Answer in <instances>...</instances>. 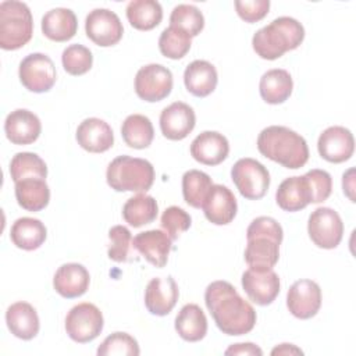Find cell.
I'll list each match as a JSON object with an SVG mask.
<instances>
[{"label":"cell","mask_w":356,"mask_h":356,"mask_svg":"<svg viewBox=\"0 0 356 356\" xmlns=\"http://www.w3.org/2000/svg\"><path fill=\"white\" fill-rule=\"evenodd\" d=\"M206 307L222 334L243 335L253 330L256 312L228 281H214L204 292Z\"/></svg>","instance_id":"cell-1"},{"label":"cell","mask_w":356,"mask_h":356,"mask_svg":"<svg viewBox=\"0 0 356 356\" xmlns=\"http://www.w3.org/2000/svg\"><path fill=\"white\" fill-rule=\"evenodd\" d=\"M257 149L264 157L291 170L303 167L309 160L305 138L282 125L264 128L257 136Z\"/></svg>","instance_id":"cell-2"},{"label":"cell","mask_w":356,"mask_h":356,"mask_svg":"<svg viewBox=\"0 0 356 356\" xmlns=\"http://www.w3.org/2000/svg\"><path fill=\"white\" fill-rule=\"evenodd\" d=\"M282 238V227L274 218L266 216L254 218L246 231V264L250 268L257 270L273 268L280 259V245Z\"/></svg>","instance_id":"cell-3"},{"label":"cell","mask_w":356,"mask_h":356,"mask_svg":"<svg viewBox=\"0 0 356 356\" xmlns=\"http://www.w3.org/2000/svg\"><path fill=\"white\" fill-rule=\"evenodd\" d=\"M305 39L303 25L292 17H278L259 29L252 39L256 54L264 60H275L299 47Z\"/></svg>","instance_id":"cell-4"},{"label":"cell","mask_w":356,"mask_h":356,"mask_svg":"<svg viewBox=\"0 0 356 356\" xmlns=\"http://www.w3.org/2000/svg\"><path fill=\"white\" fill-rule=\"evenodd\" d=\"M106 179L117 192H146L154 181V168L145 159L118 156L107 167Z\"/></svg>","instance_id":"cell-5"},{"label":"cell","mask_w":356,"mask_h":356,"mask_svg":"<svg viewBox=\"0 0 356 356\" xmlns=\"http://www.w3.org/2000/svg\"><path fill=\"white\" fill-rule=\"evenodd\" d=\"M33 35V19L29 7L17 0L0 3V47L17 50L25 46Z\"/></svg>","instance_id":"cell-6"},{"label":"cell","mask_w":356,"mask_h":356,"mask_svg":"<svg viewBox=\"0 0 356 356\" xmlns=\"http://www.w3.org/2000/svg\"><path fill=\"white\" fill-rule=\"evenodd\" d=\"M231 178L239 193L249 200L261 199L270 186L267 168L254 159H239L231 168Z\"/></svg>","instance_id":"cell-7"},{"label":"cell","mask_w":356,"mask_h":356,"mask_svg":"<svg viewBox=\"0 0 356 356\" xmlns=\"http://www.w3.org/2000/svg\"><path fill=\"white\" fill-rule=\"evenodd\" d=\"M103 325L104 320L102 312L89 302L74 306L65 317V331L68 337L78 343H86L97 338Z\"/></svg>","instance_id":"cell-8"},{"label":"cell","mask_w":356,"mask_h":356,"mask_svg":"<svg viewBox=\"0 0 356 356\" xmlns=\"http://www.w3.org/2000/svg\"><path fill=\"white\" fill-rule=\"evenodd\" d=\"M307 232L316 246L334 249L342 241L343 222L334 209L318 207L309 216Z\"/></svg>","instance_id":"cell-9"},{"label":"cell","mask_w":356,"mask_h":356,"mask_svg":"<svg viewBox=\"0 0 356 356\" xmlns=\"http://www.w3.org/2000/svg\"><path fill=\"white\" fill-rule=\"evenodd\" d=\"M21 83L35 93H43L53 88L57 79L56 67L51 58L43 53L28 54L18 70Z\"/></svg>","instance_id":"cell-10"},{"label":"cell","mask_w":356,"mask_h":356,"mask_svg":"<svg viewBox=\"0 0 356 356\" xmlns=\"http://www.w3.org/2000/svg\"><path fill=\"white\" fill-rule=\"evenodd\" d=\"M172 89V74L161 64H147L136 72L135 92L145 102H160Z\"/></svg>","instance_id":"cell-11"},{"label":"cell","mask_w":356,"mask_h":356,"mask_svg":"<svg viewBox=\"0 0 356 356\" xmlns=\"http://www.w3.org/2000/svg\"><path fill=\"white\" fill-rule=\"evenodd\" d=\"M86 36L97 46L108 47L117 44L124 33L118 15L107 8L92 10L85 19Z\"/></svg>","instance_id":"cell-12"},{"label":"cell","mask_w":356,"mask_h":356,"mask_svg":"<svg viewBox=\"0 0 356 356\" xmlns=\"http://www.w3.org/2000/svg\"><path fill=\"white\" fill-rule=\"evenodd\" d=\"M280 277L273 268L257 270L248 268L242 274V288L246 292L248 298L259 305L267 306L275 300L280 293Z\"/></svg>","instance_id":"cell-13"},{"label":"cell","mask_w":356,"mask_h":356,"mask_svg":"<svg viewBox=\"0 0 356 356\" xmlns=\"http://www.w3.org/2000/svg\"><path fill=\"white\" fill-rule=\"evenodd\" d=\"M286 306L300 320L314 317L321 307V289L318 284L312 280L293 282L286 293Z\"/></svg>","instance_id":"cell-14"},{"label":"cell","mask_w":356,"mask_h":356,"mask_svg":"<svg viewBox=\"0 0 356 356\" xmlns=\"http://www.w3.org/2000/svg\"><path fill=\"white\" fill-rule=\"evenodd\" d=\"M317 149L324 160L335 164L343 163L355 152V139L348 128L334 125L320 134Z\"/></svg>","instance_id":"cell-15"},{"label":"cell","mask_w":356,"mask_h":356,"mask_svg":"<svg viewBox=\"0 0 356 356\" xmlns=\"http://www.w3.org/2000/svg\"><path fill=\"white\" fill-rule=\"evenodd\" d=\"M196 115L193 108L184 102H174L160 114L161 134L170 140L185 139L195 128Z\"/></svg>","instance_id":"cell-16"},{"label":"cell","mask_w":356,"mask_h":356,"mask_svg":"<svg viewBox=\"0 0 356 356\" xmlns=\"http://www.w3.org/2000/svg\"><path fill=\"white\" fill-rule=\"evenodd\" d=\"M179 296V289L175 280L168 275L164 278L156 277L149 281L145 289L146 309L154 316H167L175 306Z\"/></svg>","instance_id":"cell-17"},{"label":"cell","mask_w":356,"mask_h":356,"mask_svg":"<svg viewBox=\"0 0 356 356\" xmlns=\"http://www.w3.org/2000/svg\"><path fill=\"white\" fill-rule=\"evenodd\" d=\"M202 209L211 224L227 225L235 218L238 204L231 189L220 184H213Z\"/></svg>","instance_id":"cell-18"},{"label":"cell","mask_w":356,"mask_h":356,"mask_svg":"<svg viewBox=\"0 0 356 356\" xmlns=\"http://www.w3.org/2000/svg\"><path fill=\"white\" fill-rule=\"evenodd\" d=\"M42 131L40 120L36 114L26 108L11 111L4 121V132L7 139L14 145L33 143Z\"/></svg>","instance_id":"cell-19"},{"label":"cell","mask_w":356,"mask_h":356,"mask_svg":"<svg viewBox=\"0 0 356 356\" xmlns=\"http://www.w3.org/2000/svg\"><path fill=\"white\" fill-rule=\"evenodd\" d=\"M228 139L216 131H204L191 143V156L204 165H218L228 157Z\"/></svg>","instance_id":"cell-20"},{"label":"cell","mask_w":356,"mask_h":356,"mask_svg":"<svg viewBox=\"0 0 356 356\" xmlns=\"http://www.w3.org/2000/svg\"><path fill=\"white\" fill-rule=\"evenodd\" d=\"M172 239L160 229H149L138 234L132 239V246L138 250L150 264L163 268L168 261Z\"/></svg>","instance_id":"cell-21"},{"label":"cell","mask_w":356,"mask_h":356,"mask_svg":"<svg viewBox=\"0 0 356 356\" xmlns=\"http://www.w3.org/2000/svg\"><path fill=\"white\" fill-rule=\"evenodd\" d=\"M78 145L90 153H103L114 143L111 127L100 118L90 117L83 120L76 128Z\"/></svg>","instance_id":"cell-22"},{"label":"cell","mask_w":356,"mask_h":356,"mask_svg":"<svg viewBox=\"0 0 356 356\" xmlns=\"http://www.w3.org/2000/svg\"><path fill=\"white\" fill-rule=\"evenodd\" d=\"M89 282V271L79 263H65L60 266L53 278L56 292L67 299L82 296L88 291Z\"/></svg>","instance_id":"cell-23"},{"label":"cell","mask_w":356,"mask_h":356,"mask_svg":"<svg viewBox=\"0 0 356 356\" xmlns=\"http://www.w3.org/2000/svg\"><path fill=\"white\" fill-rule=\"evenodd\" d=\"M6 323L11 334L29 341L39 332V317L35 307L26 302L13 303L6 312Z\"/></svg>","instance_id":"cell-24"},{"label":"cell","mask_w":356,"mask_h":356,"mask_svg":"<svg viewBox=\"0 0 356 356\" xmlns=\"http://www.w3.org/2000/svg\"><path fill=\"white\" fill-rule=\"evenodd\" d=\"M217 81L216 67L206 60H195L184 71L185 88L196 97L209 96L216 89Z\"/></svg>","instance_id":"cell-25"},{"label":"cell","mask_w":356,"mask_h":356,"mask_svg":"<svg viewBox=\"0 0 356 356\" xmlns=\"http://www.w3.org/2000/svg\"><path fill=\"white\" fill-rule=\"evenodd\" d=\"M277 204L285 211H299L312 203V192L305 175L284 179L275 193Z\"/></svg>","instance_id":"cell-26"},{"label":"cell","mask_w":356,"mask_h":356,"mask_svg":"<svg viewBox=\"0 0 356 356\" xmlns=\"http://www.w3.org/2000/svg\"><path fill=\"white\" fill-rule=\"evenodd\" d=\"M78 29V21L70 8H53L42 18L43 35L54 42H67L72 39Z\"/></svg>","instance_id":"cell-27"},{"label":"cell","mask_w":356,"mask_h":356,"mask_svg":"<svg viewBox=\"0 0 356 356\" xmlns=\"http://www.w3.org/2000/svg\"><path fill=\"white\" fill-rule=\"evenodd\" d=\"M293 81L291 74L282 68H274L264 72L260 78L259 90L261 99L268 104H281L292 93Z\"/></svg>","instance_id":"cell-28"},{"label":"cell","mask_w":356,"mask_h":356,"mask_svg":"<svg viewBox=\"0 0 356 356\" xmlns=\"http://www.w3.org/2000/svg\"><path fill=\"white\" fill-rule=\"evenodd\" d=\"M17 203L28 211L43 210L50 200V189L43 178H25L15 182Z\"/></svg>","instance_id":"cell-29"},{"label":"cell","mask_w":356,"mask_h":356,"mask_svg":"<svg viewBox=\"0 0 356 356\" xmlns=\"http://www.w3.org/2000/svg\"><path fill=\"white\" fill-rule=\"evenodd\" d=\"M47 236L44 224L32 217H21L14 221L10 238L11 242L22 250H35L43 245Z\"/></svg>","instance_id":"cell-30"},{"label":"cell","mask_w":356,"mask_h":356,"mask_svg":"<svg viewBox=\"0 0 356 356\" xmlns=\"http://www.w3.org/2000/svg\"><path fill=\"white\" fill-rule=\"evenodd\" d=\"M175 331L188 342H197L207 334L204 312L195 303L185 305L175 317Z\"/></svg>","instance_id":"cell-31"},{"label":"cell","mask_w":356,"mask_h":356,"mask_svg":"<svg viewBox=\"0 0 356 356\" xmlns=\"http://www.w3.org/2000/svg\"><path fill=\"white\" fill-rule=\"evenodd\" d=\"M159 213L157 202L153 196L138 193L129 197L122 207L124 220L134 228L150 224L156 220Z\"/></svg>","instance_id":"cell-32"},{"label":"cell","mask_w":356,"mask_h":356,"mask_svg":"<svg viewBox=\"0 0 356 356\" xmlns=\"http://www.w3.org/2000/svg\"><path fill=\"white\" fill-rule=\"evenodd\" d=\"M125 11L129 24L138 31H150L163 19V8L156 0H132Z\"/></svg>","instance_id":"cell-33"},{"label":"cell","mask_w":356,"mask_h":356,"mask_svg":"<svg viewBox=\"0 0 356 356\" xmlns=\"http://www.w3.org/2000/svg\"><path fill=\"white\" fill-rule=\"evenodd\" d=\"M121 135L129 147L146 149L154 138V129L152 121L146 115L131 114L122 122Z\"/></svg>","instance_id":"cell-34"},{"label":"cell","mask_w":356,"mask_h":356,"mask_svg":"<svg viewBox=\"0 0 356 356\" xmlns=\"http://www.w3.org/2000/svg\"><path fill=\"white\" fill-rule=\"evenodd\" d=\"M211 186V178L203 171L189 170L182 175L184 200L195 209H202Z\"/></svg>","instance_id":"cell-35"},{"label":"cell","mask_w":356,"mask_h":356,"mask_svg":"<svg viewBox=\"0 0 356 356\" xmlns=\"http://www.w3.org/2000/svg\"><path fill=\"white\" fill-rule=\"evenodd\" d=\"M10 175L14 182L32 177L46 179L47 165L36 153L21 152L11 159Z\"/></svg>","instance_id":"cell-36"},{"label":"cell","mask_w":356,"mask_h":356,"mask_svg":"<svg viewBox=\"0 0 356 356\" xmlns=\"http://www.w3.org/2000/svg\"><path fill=\"white\" fill-rule=\"evenodd\" d=\"M192 44V38L182 29L177 26L165 28L159 38V49L163 56L178 60L186 56Z\"/></svg>","instance_id":"cell-37"},{"label":"cell","mask_w":356,"mask_h":356,"mask_svg":"<svg viewBox=\"0 0 356 356\" xmlns=\"http://www.w3.org/2000/svg\"><path fill=\"white\" fill-rule=\"evenodd\" d=\"M170 25L185 31L191 38L197 36L204 26L202 11L192 4H178L170 15Z\"/></svg>","instance_id":"cell-38"},{"label":"cell","mask_w":356,"mask_h":356,"mask_svg":"<svg viewBox=\"0 0 356 356\" xmlns=\"http://www.w3.org/2000/svg\"><path fill=\"white\" fill-rule=\"evenodd\" d=\"M61 63L64 70L74 76L86 74L93 64L92 51L82 44H70L64 49L61 56Z\"/></svg>","instance_id":"cell-39"},{"label":"cell","mask_w":356,"mask_h":356,"mask_svg":"<svg viewBox=\"0 0 356 356\" xmlns=\"http://www.w3.org/2000/svg\"><path fill=\"white\" fill-rule=\"evenodd\" d=\"M139 353L136 339L127 332H113L97 348L99 356H138Z\"/></svg>","instance_id":"cell-40"},{"label":"cell","mask_w":356,"mask_h":356,"mask_svg":"<svg viewBox=\"0 0 356 356\" xmlns=\"http://www.w3.org/2000/svg\"><path fill=\"white\" fill-rule=\"evenodd\" d=\"M110 246L107 254L111 260L117 263H124L129 260L132 246V235L129 229L124 225H114L108 231Z\"/></svg>","instance_id":"cell-41"},{"label":"cell","mask_w":356,"mask_h":356,"mask_svg":"<svg viewBox=\"0 0 356 356\" xmlns=\"http://www.w3.org/2000/svg\"><path fill=\"white\" fill-rule=\"evenodd\" d=\"M160 224H161V228L164 229V232L172 241H175L179 238V235L182 232L189 229V227L192 224V218L184 209H181L178 206H170L163 211Z\"/></svg>","instance_id":"cell-42"},{"label":"cell","mask_w":356,"mask_h":356,"mask_svg":"<svg viewBox=\"0 0 356 356\" xmlns=\"http://www.w3.org/2000/svg\"><path fill=\"white\" fill-rule=\"evenodd\" d=\"M310 192H312V203H321L327 200L332 191V178L324 170H310L305 174Z\"/></svg>","instance_id":"cell-43"},{"label":"cell","mask_w":356,"mask_h":356,"mask_svg":"<svg viewBox=\"0 0 356 356\" xmlns=\"http://www.w3.org/2000/svg\"><path fill=\"white\" fill-rule=\"evenodd\" d=\"M235 8L238 15L249 24L263 19L268 14V0H236Z\"/></svg>","instance_id":"cell-44"},{"label":"cell","mask_w":356,"mask_h":356,"mask_svg":"<svg viewBox=\"0 0 356 356\" xmlns=\"http://www.w3.org/2000/svg\"><path fill=\"white\" fill-rule=\"evenodd\" d=\"M225 355H257V356H261L263 350L259 346H256L254 343L246 342V343L231 345L225 350Z\"/></svg>","instance_id":"cell-45"},{"label":"cell","mask_w":356,"mask_h":356,"mask_svg":"<svg viewBox=\"0 0 356 356\" xmlns=\"http://www.w3.org/2000/svg\"><path fill=\"white\" fill-rule=\"evenodd\" d=\"M303 352L296 348L295 345L292 343H281L280 346H275L273 350H271V355H302Z\"/></svg>","instance_id":"cell-46"},{"label":"cell","mask_w":356,"mask_h":356,"mask_svg":"<svg viewBox=\"0 0 356 356\" xmlns=\"http://www.w3.org/2000/svg\"><path fill=\"white\" fill-rule=\"evenodd\" d=\"M350 170H352V168H350ZM350 170H349L346 174H343V179H342L343 192L348 195V197H349V191H353V177H349Z\"/></svg>","instance_id":"cell-47"}]
</instances>
